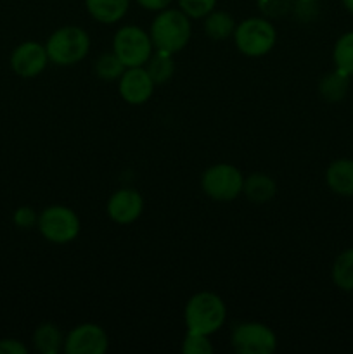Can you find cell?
I'll return each instance as SVG.
<instances>
[{
    "label": "cell",
    "mask_w": 353,
    "mask_h": 354,
    "mask_svg": "<svg viewBox=\"0 0 353 354\" xmlns=\"http://www.w3.org/2000/svg\"><path fill=\"white\" fill-rule=\"evenodd\" d=\"M190 17L180 9H163L154 17L151 26L152 47L156 50L176 54L190 40Z\"/></svg>",
    "instance_id": "obj_1"
},
{
    "label": "cell",
    "mask_w": 353,
    "mask_h": 354,
    "mask_svg": "<svg viewBox=\"0 0 353 354\" xmlns=\"http://www.w3.org/2000/svg\"><path fill=\"white\" fill-rule=\"evenodd\" d=\"M227 308L220 296L213 292H197L187 301L183 320L187 330L196 334L211 335L224 325Z\"/></svg>",
    "instance_id": "obj_2"
},
{
    "label": "cell",
    "mask_w": 353,
    "mask_h": 354,
    "mask_svg": "<svg viewBox=\"0 0 353 354\" xmlns=\"http://www.w3.org/2000/svg\"><path fill=\"white\" fill-rule=\"evenodd\" d=\"M48 61L55 66H73L83 61L90 50V38L78 26H64L48 37L45 44Z\"/></svg>",
    "instance_id": "obj_3"
},
{
    "label": "cell",
    "mask_w": 353,
    "mask_h": 354,
    "mask_svg": "<svg viewBox=\"0 0 353 354\" xmlns=\"http://www.w3.org/2000/svg\"><path fill=\"white\" fill-rule=\"evenodd\" d=\"M235 47L248 57H262L269 54L277 40L275 28L262 17H249L239 23L234 30Z\"/></svg>",
    "instance_id": "obj_4"
},
{
    "label": "cell",
    "mask_w": 353,
    "mask_h": 354,
    "mask_svg": "<svg viewBox=\"0 0 353 354\" xmlns=\"http://www.w3.org/2000/svg\"><path fill=\"white\" fill-rule=\"evenodd\" d=\"M113 52L125 68L145 66L152 55L151 37L138 26H123L114 35Z\"/></svg>",
    "instance_id": "obj_5"
},
{
    "label": "cell",
    "mask_w": 353,
    "mask_h": 354,
    "mask_svg": "<svg viewBox=\"0 0 353 354\" xmlns=\"http://www.w3.org/2000/svg\"><path fill=\"white\" fill-rule=\"evenodd\" d=\"M38 230L52 244H68L80 234V220L66 206H51L38 216Z\"/></svg>",
    "instance_id": "obj_6"
},
{
    "label": "cell",
    "mask_w": 353,
    "mask_h": 354,
    "mask_svg": "<svg viewBox=\"0 0 353 354\" xmlns=\"http://www.w3.org/2000/svg\"><path fill=\"white\" fill-rule=\"evenodd\" d=\"M244 176L232 165H215L203 173L201 187L208 197L220 203L235 199L242 192Z\"/></svg>",
    "instance_id": "obj_7"
},
{
    "label": "cell",
    "mask_w": 353,
    "mask_h": 354,
    "mask_svg": "<svg viewBox=\"0 0 353 354\" xmlns=\"http://www.w3.org/2000/svg\"><path fill=\"white\" fill-rule=\"evenodd\" d=\"M230 344L239 354H270L275 351L277 337L266 325L246 322L234 328Z\"/></svg>",
    "instance_id": "obj_8"
},
{
    "label": "cell",
    "mask_w": 353,
    "mask_h": 354,
    "mask_svg": "<svg viewBox=\"0 0 353 354\" xmlns=\"http://www.w3.org/2000/svg\"><path fill=\"white\" fill-rule=\"evenodd\" d=\"M109 348L107 334L96 324H82L73 328L64 339L66 354H104Z\"/></svg>",
    "instance_id": "obj_9"
},
{
    "label": "cell",
    "mask_w": 353,
    "mask_h": 354,
    "mask_svg": "<svg viewBox=\"0 0 353 354\" xmlns=\"http://www.w3.org/2000/svg\"><path fill=\"white\" fill-rule=\"evenodd\" d=\"M48 62L47 50L37 41H24L17 45L10 55V68L21 78H35Z\"/></svg>",
    "instance_id": "obj_10"
},
{
    "label": "cell",
    "mask_w": 353,
    "mask_h": 354,
    "mask_svg": "<svg viewBox=\"0 0 353 354\" xmlns=\"http://www.w3.org/2000/svg\"><path fill=\"white\" fill-rule=\"evenodd\" d=\"M154 85L156 83L149 76L147 69L144 66H138V68H127V71H123V75L120 76L118 90L125 102L138 106L151 99Z\"/></svg>",
    "instance_id": "obj_11"
},
{
    "label": "cell",
    "mask_w": 353,
    "mask_h": 354,
    "mask_svg": "<svg viewBox=\"0 0 353 354\" xmlns=\"http://www.w3.org/2000/svg\"><path fill=\"white\" fill-rule=\"evenodd\" d=\"M144 201L141 194L130 189L116 190L107 201V216L118 225H130L142 214Z\"/></svg>",
    "instance_id": "obj_12"
},
{
    "label": "cell",
    "mask_w": 353,
    "mask_h": 354,
    "mask_svg": "<svg viewBox=\"0 0 353 354\" xmlns=\"http://www.w3.org/2000/svg\"><path fill=\"white\" fill-rule=\"evenodd\" d=\"M325 182L339 196H353V159H338L325 171Z\"/></svg>",
    "instance_id": "obj_13"
},
{
    "label": "cell",
    "mask_w": 353,
    "mask_h": 354,
    "mask_svg": "<svg viewBox=\"0 0 353 354\" xmlns=\"http://www.w3.org/2000/svg\"><path fill=\"white\" fill-rule=\"evenodd\" d=\"M85 6L93 19L104 24H113L127 14L130 0H85Z\"/></svg>",
    "instance_id": "obj_14"
},
{
    "label": "cell",
    "mask_w": 353,
    "mask_h": 354,
    "mask_svg": "<svg viewBox=\"0 0 353 354\" xmlns=\"http://www.w3.org/2000/svg\"><path fill=\"white\" fill-rule=\"evenodd\" d=\"M242 192L251 203L265 204L275 197L277 183L265 173H251L248 178H244Z\"/></svg>",
    "instance_id": "obj_15"
},
{
    "label": "cell",
    "mask_w": 353,
    "mask_h": 354,
    "mask_svg": "<svg viewBox=\"0 0 353 354\" xmlns=\"http://www.w3.org/2000/svg\"><path fill=\"white\" fill-rule=\"evenodd\" d=\"M235 21L225 10H211L204 19V31L211 40H227L234 35Z\"/></svg>",
    "instance_id": "obj_16"
},
{
    "label": "cell",
    "mask_w": 353,
    "mask_h": 354,
    "mask_svg": "<svg viewBox=\"0 0 353 354\" xmlns=\"http://www.w3.org/2000/svg\"><path fill=\"white\" fill-rule=\"evenodd\" d=\"M35 348L44 354H57L64 348L62 332L54 324H42L33 335Z\"/></svg>",
    "instance_id": "obj_17"
},
{
    "label": "cell",
    "mask_w": 353,
    "mask_h": 354,
    "mask_svg": "<svg viewBox=\"0 0 353 354\" xmlns=\"http://www.w3.org/2000/svg\"><path fill=\"white\" fill-rule=\"evenodd\" d=\"M348 85L350 76L336 68V71L329 73V75H325L324 78L320 80V83H318V92H320V95L324 97L327 102H338V100H341L343 97L346 95Z\"/></svg>",
    "instance_id": "obj_18"
},
{
    "label": "cell",
    "mask_w": 353,
    "mask_h": 354,
    "mask_svg": "<svg viewBox=\"0 0 353 354\" xmlns=\"http://www.w3.org/2000/svg\"><path fill=\"white\" fill-rule=\"evenodd\" d=\"M145 69H147L149 76L152 78V82L156 85H161L166 83L175 73V64H173V55L168 52L156 50L154 54L149 57V61L145 62Z\"/></svg>",
    "instance_id": "obj_19"
},
{
    "label": "cell",
    "mask_w": 353,
    "mask_h": 354,
    "mask_svg": "<svg viewBox=\"0 0 353 354\" xmlns=\"http://www.w3.org/2000/svg\"><path fill=\"white\" fill-rule=\"evenodd\" d=\"M332 282L341 290H353V249H346L332 265Z\"/></svg>",
    "instance_id": "obj_20"
},
{
    "label": "cell",
    "mask_w": 353,
    "mask_h": 354,
    "mask_svg": "<svg viewBox=\"0 0 353 354\" xmlns=\"http://www.w3.org/2000/svg\"><path fill=\"white\" fill-rule=\"evenodd\" d=\"M332 57H334V64L339 71L353 76V31L339 37V40L334 45Z\"/></svg>",
    "instance_id": "obj_21"
},
{
    "label": "cell",
    "mask_w": 353,
    "mask_h": 354,
    "mask_svg": "<svg viewBox=\"0 0 353 354\" xmlns=\"http://www.w3.org/2000/svg\"><path fill=\"white\" fill-rule=\"evenodd\" d=\"M93 69H96V75L99 76L100 80L113 82V80H118L123 75L125 66L114 52H104V54H100L99 59L96 61Z\"/></svg>",
    "instance_id": "obj_22"
},
{
    "label": "cell",
    "mask_w": 353,
    "mask_h": 354,
    "mask_svg": "<svg viewBox=\"0 0 353 354\" xmlns=\"http://www.w3.org/2000/svg\"><path fill=\"white\" fill-rule=\"evenodd\" d=\"M217 6V0H179V7L190 19L206 17Z\"/></svg>",
    "instance_id": "obj_23"
},
{
    "label": "cell",
    "mask_w": 353,
    "mask_h": 354,
    "mask_svg": "<svg viewBox=\"0 0 353 354\" xmlns=\"http://www.w3.org/2000/svg\"><path fill=\"white\" fill-rule=\"evenodd\" d=\"M182 351L185 354H211L213 346H211L208 335L187 330V335L182 342Z\"/></svg>",
    "instance_id": "obj_24"
},
{
    "label": "cell",
    "mask_w": 353,
    "mask_h": 354,
    "mask_svg": "<svg viewBox=\"0 0 353 354\" xmlns=\"http://www.w3.org/2000/svg\"><path fill=\"white\" fill-rule=\"evenodd\" d=\"M14 223L21 228H31L35 223H38V214L30 206H21L14 213Z\"/></svg>",
    "instance_id": "obj_25"
},
{
    "label": "cell",
    "mask_w": 353,
    "mask_h": 354,
    "mask_svg": "<svg viewBox=\"0 0 353 354\" xmlns=\"http://www.w3.org/2000/svg\"><path fill=\"white\" fill-rule=\"evenodd\" d=\"M26 353H28L26 346L21 344L19 341H14V339L0 341V354H26Z\"/></svg>",
    "instance_id": "obj_26"
},
{
    "label": "cell",
    "mask_w": 353,
    "mask_h": 354,
    "mask_svg": "<svg viewBox=\"0 0 353 354\" xmlns=\"http://www.w3.org/2000/svg\"><path fill=\"white\" fill-rule=\"evenodd\" d=\"M137 3L147 10H163L172 3V0H137Z\"/></svg>",
    "instance_id": "obj_27"
},
{
    "label": "cell",
    "mask_w": 353,
    "mask_h": 354,
    "mask_svg": "<svg viewBox=\"0 0 353 354\" xmlns=\"http://www.w3.org/2000/svg\"><path fill=\"white\" fill-rule=\"evenodd\" d=\"M341 2H343V6H345L346 9L353 14V0H341Z\"/></svg>",
    "instance_id": "obj_28"
},
{
    "label": "cell",
    "mask_w": 353,
    "mask_h": 354,
    "mask_svg": "<svg viewBox=\"0 0 353 354\" xmlns=\"http://www.w3.org/2000/svg\"><path fill=\"white\" fill-rule=\"evenodd\" d=\"M301 2H311V0H301Z\"/></svg>",
    "instance_id": "obj_29"
}]
</instances>
